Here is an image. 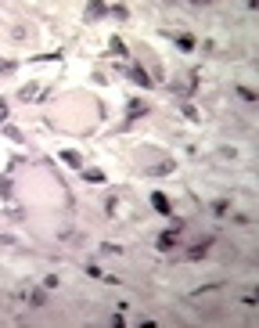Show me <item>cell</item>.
Wrapping results in <instances>:
<instances>
[{"instance_id": "6da1fadb", "label": "cell", "mask_w": 259, "mask_h": 328, "mask_svg": "<svg viewBox=\"0 0 259 328\" xmlns=\"http://www.w3.org/2000/svg\"><path fill=\"white\" fill-rule=\"evenodd\" d=\"M130 83H137V87H155V79H151V72L144 69V65H130Z\"/></svg>"}, {"instance_id": "7a4b0ae2", "label": "cell", "mask_w": 259, "mask_h": 328, "mask_svg": "<svg viewBox=\"0 0 259 328\" xmlns=\"http://www.w3.org/2000/svg\"><path fill=\"white\" fill-rule=\"evenodd\" d=\"M151 206H155V213L173 217V202H169V195H166V191H155V195H151Z\"/></svg>"}, {"instance_id": "3957f363", "label": "cell", "mask_w": 259, "mask_h": 328, "mask_svg": "<svg viewBox=\"0 0 259 328\" xmlns=\"http://www.w3.org/2000/svg\"><path fill=\"white\" fill-rule=\"evenodd\" d=\"M212 249V238H202V242H195L191 249H187V260L191 263H198V260H205V253Z\"/></svg>"}, {"instance_id": "277c9868", "label": "cell", "mask_w": 259, "mask_h": 328, "mask_svg": "<svg viewBox=\"0 0 259 328\" xmlns=\"http://www.w3.org/2000/svg\"><path fill=\"white\" fill-rule=\"evenodd\" d=\"M177 242H180V234L173 231V227H166V231L158 234V249H162V253H173V249H177Z\"/></svg>"}, {"instance_id": "5b68a950", "label": "cell", "mask_w": 259, "mask_h": 328, "mask_svg": "<svg viewBox=\"0 0 259 328\" xmlns=\"http://www.w3.org/2000/svg\"><path fill=\"white\" fill-rule=\"evenodd\" d=\"M141 115H148V105H144L141 98H134V101H130V105H126V119H130V123H134V119H141Z\"/></svg>"}, {"instance_id": "8992f818", "label": "cell", "mask_w": 259, "mask_h": 328, "mask_svg": "<svg viewBox=\"0 0 259 328\" xmlns=\"http://www.w3.org/2000/svg\"><path fill=\"white\" fill-rule=\"evenodd\" d=\"M173 44H177L180 51H195V36L191 33H177V36H173Z\"/></svg>"}, {"instance_id": "52a82bcc", "label": "cell", "mask_w": 259, "mask_h": 328, "mask_svg": "<svg viewBox=\"0 0 259 328\" xmlns=\"http://www.w3.org/2000/svg\"><path fill=\"white\" fill-rule=\"evenodd\" d=\"M61 162H69V166H76V170H83V155H79V152H72V148H65V152H61Z\"/></svg>"}, {"instance_id": "ba28073f", "label": "cell", "mask_w": 259, "mask_h": 328, "mask_svg": "<svg viewBox=\"0 0 259 328\" xmlns=\"http://www.w3.org/2000/svg\"><path fill=\"white\" fill-rule=\"evenodd\" d=\"M29 303L33 307H47V289H33L29 292Z\"/></svg>"}, {"instance_id": "9c48e42d", "label": "cell", "mask_w": 259, "mask_h": 328, "mask_svg": "<svg viewBox=\"0 0 259 328\" xmlns=\"http://www.w3.org/2000/svg\"><path fill=\"white\" fill-rule=\"evenodd\" d=\"M83 177L90 181V184H105V170H94V166H90V170L83 166Z\"/></svg>"}, {"instance_id": "30bf717a", "label": "cell", "mask_w": 259, "mask_h": 328, "mask_svg": "<svg viewBox=\"0 0 259 328\" xmlns=\"http://www.w3.org/2000/svg\"><path fill=\"white\" fill-rule=\"evenodd\" d=\"M105 15H108L105 4H86V18H105Z\"/></svg>"}, {"instance_id": "8fae6325", "label": "cell", "mask_w": 259, "mask_h": 328, "mask_svg": "<svg viewBox=\"0 0 259 328\" xmlns=\"http://www.w3.org/2000/svg\"><path fill=\"white\" fill-rule=\"evenodd\" d=\"M238 98H241V101H248V105H255V101H259V94H255L252 87H238Z\"/></svg>"}, {"instance_id": "7c38bea8", "label": "cell", "mask_w": 259, "mask_h": 328, "mask_svg": "<svg viewBox=\"0 0 259 328\" xmlns=\"http://www.w3.org/2000/svg\"><path fill=\"white\" fill-rule=\"evenodd\" d=\"M227 210H231V198H216V202H212V213H216V217H223Z\"/></svg>"}, {"instance_id": "4fadbf2b", "label": "cell", "mask_w": 259, "mask_h": 328, "mask_svg": "<svg viewBox=\"0 0 259 328\" xmlns=\"http://www.w3.org/2000/svg\"><path fill=\"white\" fill-rule=\"evenodd\" d=\"M108 47H112V54H119V58H122V54H130V51H126V44H122L119 36H112V44H108Z\"/></svg>"}, {"instance_id": "5bb4252c", "label": "cell", "mask_w": 259, "mask_h": 328, "mask_svg": "<svg viewBox=\"0 0 259 328\" xmlns=\"http://www.w3.org/2000/svg\"><path fill=\"white\" fill-rule=\"evenodd\" d=\"M101 253H105V256H119V253H122V245H112V242H101Z\"/></svg>"}, {"instance_id": "9a60e30c", "label": "cell", "mask_w": 259, "mask_h": 328, "mask_svg": "<svg viewBox=\"0 0 259 328\" xmlns=\"http://www.w3.org/2000/svg\"><path fill=\"white\" fill-rule=\"evenodd\" d=\"M173 170V162H158V166H151L148 173H155V177H162V173H169Z\"/></svg>"}, {"instance_id": "2e32d148", "label": "cell", "mask_w": 259, "mask_h": 328, "mask_svg": "<svg viewBox=\"0 0 259 328\" xmlns=\"http://www.w3.org/2000/svg\"><path fill=\"white\" fill-rule=\"evenodd\" d=\"M33 62H61V51H51V54H36Z\"/></svg>"}, {"instance_id": "e0dca14e", "label": "cell", "mask_w": 259, "mask_h": 328, "mask_svg": "<svg viewBox=\"0 0 259 328\" xmlns=\"http://www.w3.org/2000/svg\"><path fill=\"white\" fill-rule=\"evenodd\" d=\"M18 98H22V101H33V98H36V87H33V83H29V87H22V91H18Z\"/></svg>"}, {"instance_id": "ac0fdd59", "label": "cell", "mask_w": 259, "mask_h": 328, "mask_svg": "<svg viewBox=\"0 0 259 328\" xmlns=\"http://www.w3.org/2000/svg\"><path fill=\"white\" fill-rule=\"evenodd\" d=\"M180 112H184V115H187V119H191V123H198V119H202V115H198V108H195V105H184V108H180Z\"/></svg>"}, {"instance_id": "d6986e66", "label": "cell", "mask_w": 259, "mask_h": 328, "mask_svg": "<svg viewBox=\"0 0 259 328\" xmlns=\"http://www.w3.org/2000/svg\"><path fill=\"white\" fill-rule=\"evenodd\" d=\"M4 137H11L15 144H18V141H25V137H22V130H15V127H4Z\"/></svg>"}, {"instance_id": "ffe728a7", "label": "cell", "mask_w": 259, "mask_h": 328, "mask_svg": "<svg viewBox=\"0 0 259 328\" xmlns=\"http://www.w3.org/2000/svg\"><path fill=\"white\" fill-rule=\"evenodd\" d=\"M0 198H11V181L0 177Z\"/></svg>"}, {"instance_id": "44dd1931", "label": "cell", "mask_w": 259, "mask_h": 328, "mask_svg": "<svg viewBox=\"0 0 259 328\" xmlns=\"http://www.w3.org/2000/svg\"><path fill=\"white\" fill-rule=\"evenodd\" d=\"M108 15H115V18H126V15H130V11H126V8H122V4H112V8H108Z\"/></svg>"}, {"instance_id": "7402d4cb", "label": "cell", "mask_w": 259, "mask_h": 328, "mask_svg": "<svg viewBox=\"0 0 259 328\" xmlns=\"http://www.w3.org/2000/svg\"><path fill=\"white\" fill-rule=\"evenodd\" d=\"M4 119H8V101L0 98V123H4Z\"/></svg>"}, {"instance_id": "603a6c76", "label": "cell", "mask_w": 259, "mask_h": 328, "mask_svg": "<svg viewBox=\"0 0 259 328\" xmlns=\"http://www.w3.org/2000/svg\"><path fill=\"white\" fill-rule=\"evenodd\" d=\"M0 245H15V238L11 234H0Z\"/></svg>"}]
</instances>
